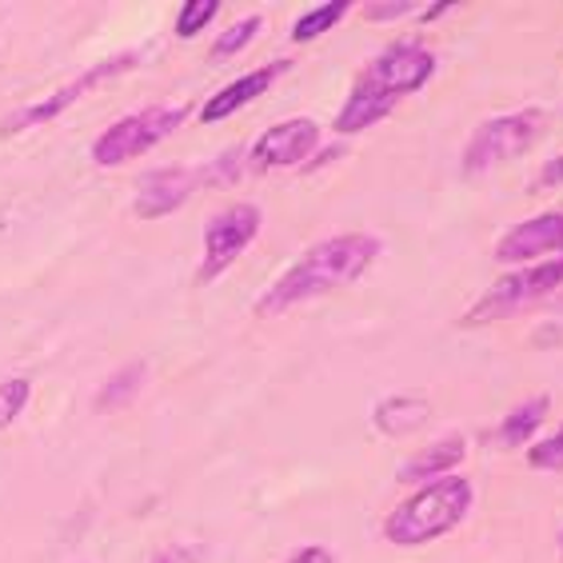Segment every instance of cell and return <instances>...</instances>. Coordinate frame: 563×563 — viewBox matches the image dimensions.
<instances>
[{"instance_id": "obj_1", "label": "cell", "mask_w": 563, "mask_h": 563, "mask_svg": "<svg viewBox=\"0 0 563 563\" xmlns=\"http://www.w3.org/2000/svg\"><path fill=\"white\" fill-rule=\"evenodd\" d=\"M376 256L379 236H372V232H344V236L320 240L303 252L300 261H292L280 272V280L264 288L261 300H256V316L292 312V308L316 300V296L340 292L347 284H356L376 264Z\"/></svg>"}, {"instance_id": "obj_2", "label": "cell", "mask_w": 563, "mask_h": 563, "mask_svg": "<svg viewBox=\"0 0 563 563\" xmlns=\"http://www.w3.org/2000/svg\"><path fill=\"white\" fill-rule=\"evenodd\" d=\"M472 499H476V492H472V479L464 476L420 484V492H412L384 516V540L396 548H423V543L460 528L472 511Z\"/></svg>"}, {"instance_id": "obj_3", "label": "cell", "mask_w": 563, "mask_h": 563, "mask_svg": "<svg viewBox=\"0 0 563 563\" xmlns=\"http://www.w3.org/2000/svg\"><path fill=\"white\" fill-rule=\"evenodd\" d=\"M185 117L188 104H148V109L117 120L112 129H104L92 141V164L97 168H120V164L136 161V156L156 148L164 136H173L185 124Z\"/></svg>"}, {"instance_id": "obj_4", "label": "cell", "mask_w": 563, "mask_h": 563, "mask_svg": "<svg viewBox=\"0 0 563 563\" xmlns=\"http://www.w3.org/2000/svg\"><path fill=\"white\" fill-rule=\"evenodd\" d=\"M555 288H563V256H552V261L528 264V268H516V272H508V276H499L488 292L467 308L460 324L476 328V324H492V320H504V316H516V312H523L528 303L552 296Z\"/></svg>"}, {"instance_id": "obj_5", "label": "cell", "mask_w": 563, "mask_h": 563, "mask_svg": "<svg viewBox=\"0 0 563 563\" xmlns=\"http://www.w3.org/2000/svg\"><path fill=\"white\" fill-rule=\"evenodd\" d=\"M540 129H543V112L540 109H523V112H504V117H492L484 120L472 136H467V148H464V176H479L496 168L504 161H516L531 144L540 141Z\"/></svg>"}, {"instance_id": "obj_6", "label": "cell", "mask_w": 563, "mask_h": 563, "mask_svg": "<svg viewBox=\"0 0 563 563\" xmlns=\"http://www.w3.org/2000/svg\"><path fill=\"white\" fill-rule=\"evenodd\" d=\"M261 224H264V217L256 205L220 208L205 228V256H200V268H196V284L220 280V276L252 249V240L261 236Z\"/></svg>"}, {"instance_id": "obj_7", "label": "cell", "mask_w": 563, "mask_h": 563, "mask_svg": "<svg viewBox=\"0 0 563 563\" xmlns=\"http://www.w3.org/2000/svg\"><path fill=\"white\" fill-rule=\"evenodd\" d=\"M136 60H141L136 53H117V56H109V60H100V65H92L88 73L76 76V80L56 88L53 97H44V100H36V104H24L21 112H12V117L0 124V132L9 136V132H24V129H36V124H48V120H56L60 112L73 109L80 97H88L92 88L109 85V80H117L120 73H129Z\"/></svg>"}, {"instance_id": "obj_8", "label": "cell", "mask_w": 563, "mask_h": 563, "mask_svg": "<svg viewBox=\"0 0 563 563\" xmlns=\"http://www.w3.org/2000/svg\"><path fill=\"white\" fill-rule=\"evenodd\" d=\"M360 76H364L372 88H379L384 97H391L396 104H400L404 97L420 92V88L435 76V53L416 41L388 44L379 56H372V65Z\"/></svg>"}, {"instance_id": "obj_9", "label": "cell", "mask_w": 563, "mask_h": 563, "mask_svg": "<svg viewBox=\"0 0 563 563\" xmlns=\"http://www.w3.org/2000/svg\"><path fill=\"white\" fill-rule=\"evenodd\" d=\"M320 148V129L316 120L292 117L264 129L249 148V168L252 173H272V168H292V164H308V156Z\"/></svg>"}, {"instance_id": "obj_10", "label": "cell", "mask_w": 563, "mask_h": 563, "mask_svg": "<svg viewBox=\"0 0 563 563\" xmlns=\"http://www.w3.org/2000/svg\"><path fill=\"white\" fill-rule=\"evenodd\" d=\"M196 188H200V168H185V164H176V168H152L141 180V188H136L132 212L141 220L173 217L176 208H185V200Z\"/></svg>"}, {"instance_id": "obj_11", "label": "cell", "mask_w": 563, "mask_h": 563, "mask_svg": "<svg viewBox=\"0 0 563 563\" xmlns=\"http://www.w3.org/2000/svg\"><path fill=\"white\" fill-rule=\"evenodd\" d=\"M536 256H563V212L511 224L496 244L499 264H528Z\"/></svg>"}, {"instance_id": "obj_12", "label": "cell", "mask_w": 563, "mask_h": 563, "mask_svg": "<svg viewBox=\"0 0 563 563\" xmlns=\"http://www.w3.org/2000/svg\"><path fill=\"white\" fill-rule=\"evenodd\" d=\"M288 68H292V60H272V65L252 68V73L236 76V80H228L217 97H212L205 109H200V120H205V124H220V120H228L232 112L244 109V104L261 100L264 92H268V88L276 85L284 73H288Z\"/></svg>"}, {"instance_id": "obj_13", "label": "cell", "mask_w": 563, "mask_h": 563, "mask_svg": "<svg viewBox=\"0 0 563 563\" xmlns=\"http://www.w3.org/2000/svg\"><path fill=\"white\" fill-rule=\"evenodd\" d=\"M464 452H467L464 435H448V440H440V444L416 452L412 460L400 467V479L404 484H432V479H444L448 472L464 460Z\"/></svg>"}, {"instance_id": "obj_14", "label": "cell", "mask_w": 563, "mask_h": 563, "mask_svg": "<svg viewBox=\"0 0 563 563\" xmlns=\"http://www.w3.org/2000/svg\"><path fill=\"white\" fill-rule=\"evenodd\" d=\"M144 379H148V364H144V360H129V364H120V368L97 388V400H92V408H97L100 416L129 408V404L141 396Z\"/></svg>"}, {"instance_id": "obj_15", "label": "cell", "mask_w": 563, "mask_h": 563, "mask_svg": "<svg viewBox=\"0 0 563 563\" xmlns=\"http://www.w3.org/2000/svg\"><path fill=\"white\" fill-rule=\"evenodd\" d=\"M428 416H432V408H428V400H420V396H388V400L376 404L372 420H376L379 432L404 435V432H416Z\"/></svg>"}, {"instance_id": "obj_16", "label": "cell", "mask_w": 563, "mask_h": 563, "mask_svg": "<svg viewBox=\"0 0 563 563\" xmlns=\"http://www.w3.org/2000/svg\"><path fill=\"white\" fill-rule=\"evenodd\" d=\"M548 408H552L548 396H531V400H523L520 408H511L496 428V444L499 448H520L523 440H531L536 428H543V420H548Z\"/></svg>"}, {"instance_id": "obj_17", "label": "cell", "mask_w": 563, "mask_h": 563, "mask_svg": "<svg viewBox=\"0 0 563 563\" xmlns=\"http://www.w3.org/2000/svg\"><path fill=\"white\" fill-rule=\"evenodd\" d=\"M347 9H352L347 0H332V4H316V9L300 12V21L292 24V41L308 44V41H316V36H324L328 29H336V24L344 21Z\"/></svg>"}, {"instance_id": "obj_18", "label": "cell", "mask_w": 563, "mask_h": 563, "mask_svg": "<svg viewBox=\"0 0 563 563\" xmlns=\"http://www.w3.org/2000/svg\"><path fill=\"white\" fill-rule=\"evenodd\" d=\"M217 12H220V0H188V4H180V12H176V36L180 41L200 36L212 24Z\"/></svg>"}, {"instance_id": "obj_19", "label": "cell", "mask_w": 563, "mask_h": 563, "mask_svg": "<svg viewBox=\"0 0 563 563\" xmlns=\"http://www.w3.org/2000/svg\"><path fill=\"white\" fill-rule=\"evenodd\" d=\"M29 396H33V384H29L24 376L0 379V432L12 428V420L29 408Z\"/></svg>"}, {"instance_id": "obj_20", "label": "cell", "mask_w": 563, "mask_h": 563, "mask_svg": "<svg viewBox=\"0 0 563 563\" xmlns=\"http://www.w3.org/2000/svg\"><path fill=\"white\" fill-rule=\"evenodd\" d=\"M261 16H244V21H236L232 29H224V33L217 36V44H212V60H224V56H236L240 48H249L252 36L261 33Z\"/></svg>"}, {"instance_id": "obj_21", "label": "cell", "mask_w": 563, "mask_h": 563, "mask_svg": "<svg viewBox=\"0 0 563 563\" xmlns=\"http://www.w3.org/2000/svg\"><path fill=\"white\" fill-rule=\"evenodd\" d=\"M528 464L536 467V472H560V467H563V423H560V432H555L552 440L531 444Z\"/></svg>"}, {"instance_id": "obj_22", "label": "cell", "mask_w": 563, "mask_h": 563, "mask_svg": "<svg viewBox=\"0 0 563 563\" xmlns=\"http://www.w3.org/2000/svg\"><path fill=\"white\" fill-rule=\"evenodd\" d=\"M416 9V4H412V0H396V4H391V0H388V4H364V21H400V16H404V12H412Z\"/></svg>"}, {"instance_id": "obj_23", "label": "cell", "mask_w": 563, "mask_h": 563, "mask_svg": "<svg viewBox=\"0 0 563 563\" xmlns=\"http://www.w3.org/2000/svg\"><path fill=\"white\" fill-rule=\"evenodd\" d=\"M284 563H340V560L332 548H324V543H303V548H296Z\"/></svg>"}, {"instance_id": "obj_24", "label": "cell", "mask_w": 563, "mask_h": 563, "mask_svg": "<svg viewBox=\"0 0 563 563\" xmlns=\"http://www.w3.org/2000/svg\"><path fill=\"white\" fill-rule=\"evenodd\" d=\"M552 185H563V156L560 161H548L540 173V188H552Z\"/></svg>"}, {"instance_id": "obj_25", "label": "cell", "mask_w": 563, "mask_h": 563, "mask_svg": "<svg viewBox=\"0 0 563 563\" xmlns=\"http://www.w3.org/2000/svg\"><path fill=\"white\" fill-rule=\"evenodd\" d=\"M444 12H452V4H428V12H423L420 21H435V16H444Z\"/></svg>"}, {"instance_id": "obj_26", "label": "cell", "mask_w": 563, "mask_h": 563, "mask_svg": "<svg viewBox=\"0 0 563 563\" xmlns=\"http://www.w3.org/2000/svg\"><path fill=\"white\" fill-rule=\"evenodd\" d=\"M152 563H173V555H156Z\"/></svg>"}]
</instances>
